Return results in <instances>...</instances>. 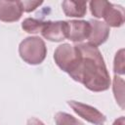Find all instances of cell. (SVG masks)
I'll return each mask as SVG.
<instances>
[{
  "instance_id": "4fadbf2b",
  "label": "cell",
  "mask_w": 125,
  "mask_h": 125,
  "mask_svg": "<svg viewBox=\"0 0 125 125\" xmlns=\"http://www.w3.org/2000/svg\"><path fill=\"white\" fill-rule=\"evenodd\" d=\"M124 81L121 77H118L115 75L114 79H113V93L115 96V99L117 101V103L119 104V105L121 106V108H124V97H123V93H124Z\"/></svg>"
},
{
  "instance_id": "6da1fadb",
  "label": "cell",
  "mask_w": 125,
  "mask_h": 125,
  "mask_svg": "<svg viewBox=\"0 0 125 125\" xmlns=\"http://www.w3.org/2000/svg\"><path fill=\"white\" fill-rule=\"evenodd\" d=\"M81 57L77 67L69 75L93 92H103L109 88L110 77L104 58L97 46L88 43L77 44Z\"/></svg>"
},
{
  "instance_id": "277c9868",
  "label": "cell",
  "mask_w": 125,
  "mask_h": 125,
  "mask_svg": "<svg viewBox=\"0 0 125 125\" xmlns=\"http://www.w3.org/2000/svg\"><path fill=\"white\" fill-rule=\"evenodd\" d=\"M68 23L64 21H45L43 28L41 30L42 36L54 42H60L67 38Z\"/></svg>"
},
{
  "instance_id": "9c48e42d",
  "label": "cell",
  "mask_w": 125,
  "mask_h": 125,
  "mask_svg": "<svg viewBox=\"0 0 125 125\" xmlns=\"http://www.w3.org/2000/svg\"><path fill=\"white\" fill-rule=\"evenodd\" d=\"M87 1L88 0H63L62 7L66 16L82 18L87 12Z\"/></svg>"
},
{
  "instance_id": "7a4b0ae2",
  "label": "cell",
  "mask_w": 125,
  "mask_h": 125,
  "mask_svg": "<svg viewBox=\"0 0 125 125\" xmlns=\"http://www.w3.org/2000/svg\"><path fill=\"white\" fill-rule=\"evenodd\" d=\"M19 53L25 62L29 64H39L45 60L47 48L45 42L40 37H27L21 42Z\"/></svg>"
},
{
  "instance_id": "ba28073f",
  "label": "cell",
  "mask_w": 125,
  "mask_h": 125,
  "mask_svg": "<svg viewBox=\"0 0 125 125\" xmlns=\"http://www.w3.org/2000/svg\"><path fill=\"white\" fill-rule=\"evenodd\" d=\"M91 24V32L88 37L89 43L95 46H100L106 41L109 35V26L103 21L92 20L89 21Z\"/></svg>"
},
{
  "instance_id": "30bf717a",
  "label": "cell",
  "mask_w": 125,
  "mask_h": 125,
  "mask_svg": "<svg viewBox=\"0 0 125 125\" xmlns=\"http://www.w3.org/2000/svg\"><path fill=\"white\" fill-rule=\"evenodd\" d=\"M104 19L108 26H112V27L121 26L124 23V20H125L123 7L120 5L111 4L108 10L106 11L105 15L104 16Z\"/></svg>"
},
{
  "instance_id": "3957f363",
  "label": "cell",
  "mask_w": 125,
  "mask_h": 125,
  "mask_svg": "<svg viewBox=\"0 0 125 125\" xmlns=\"http://www.w3.org/2000/svg\"><path fill=\"white\" fill-rule=\"evenodd\" d=\"M80 57L81 53L77 45L73 46L70 44H62L60 45L54 53V59L57 65L68 74L75 70Z\"/></svg>"
},
{
  "instance_id": "2e32d148",
  "label": "cell",
  "mask_w": 125,
  "mask_h": 125,
  "mask_svg": "<svg viewBox=\"0 0 125 125\" xmlns=\"http://www.w3.org/2000/svg\"><path fill=\"white\" fill-rule=\"evenodd\" d=\"M22 10L23 12L26 13H30L32 11H34L36 8H38L44 0H20Z\"/></svg>"
},
{
  "instance_id": "8fae6325",
  "label": "cell",
  "mask_w": 125,
  "mask_h": 125,
  "mask_svg": "<svg viewBox=\"0 0 125 125\" xmlns=\"http://www.w3.org/2000/svg\"><path fill=\"white\" fill-rule=\"evenodd\" d=\"M110 5L108 0H90V10L96 18H104Z\"/></svg>"
},
{
  "instance_id": "5bb4252c",
  "label": "cell",
  "mask_w": 125,
  "mask_h": 125,
  "mask_svg": "<svg viewBox=\"0 0 125 125\" xmlns=\"http://www.w3.org/2000/svg\"><path fill=\"white\" fill-rule=\"evenodd\" d=\"M124 50L121 49L119 52L116 53L115 59H114V73L115 74H123L124 73Z\"/></svg>"
},
{
  "instance_id": "8992f818",
  "label": "cell",
  "mask_w": 125,
  "mask_h": 125,
  "mask_svg": "<svg viewBox=\"0 0 125 125\" xmlns=\"http://www.w3.org/2000/svg\"><path fill=\"white\" fill-rule=\"evenodd\" d=\"M20 0H0V21L5 22L17 21L22 15Z\"/></svg>"
},
{
  "instance_id": "5b68a950",
  "label": "cell",
  "mask_w": 125,
  "mask_h": 125,
  "mask_svg": "<svg viewBox=\"0 0 125 125\" xmlns=\"http://www.w3.org/2000/svg\"><path fill=\"white\" fill-rule=\"evenodd\" d=\"M68 105L73 109L74 112H76L80 117L84 118L85 120L94 123V124H102L105 121V116L100 112L97 108L79 103L75 101H68L67 102Z\"/></svg>"
},
{
  "instance_id": "52a82bcc",
  "label": "cell",
  "mask_w": 125,
  "mask_h": 125,
  "mask_svg": "<svg viewBox=\"0 0 125 125\" xmlns=\"http://www.w3.org/2000/svg\"><path fill=\"white\" fill-rule=\"evenodd\" d=\"M68 23L67 38L73 42H81L88 39L91 32V24L86 21H70Z\"/></svg>"
},
{
  "instance_id": "9a60e30c",
  "label": "cell",
  "mask_w": 125,
  "mask_h": 125,
  "mask_svg": "<svg viewBox=\"0 0 125 125\" xmlns=\"http://www.w3.org/2000/svg\"><path fill=\"white\" fill-rule=\"evenodd\" d=\"M55 120L57 124H69V123H81L80 121L74 119L73 116L67 114V113H63V112H58L55 115Z\"/></svg>"
},
{
  "instance_id": "7c38bea8",
  "label": "cell",
  "mask_w": 125,
  "mask_h": 125,
  "mask_svg": "<svg viewBox=\"0 0 125 125\" xmlns=\"http://www.w3.org/2000/svg\"><path fill=\"white\" fill-rule=\"evenodd\" d=\"M44 23H45V21H43L28 18L22 21L21 27L24 31H26L28 33H39V32H41Z\"/></svg>"
}]
</instances>
